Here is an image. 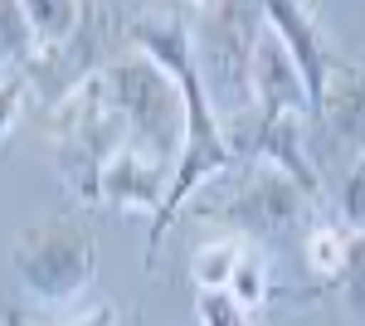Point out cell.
Returning a JSON list of instances; mask_svg holds the SVG:
<instances>
[{
    "label": "cell",
    "instance_id": "11",
    "mask_svg": "<svg viewBox=\"0 0 365 326\" xmlns=\"http://www.w3.org/2000/svg\"><path fill=\"white\" fill-rule=\"evenodd\" d=\"M25 20H29V34H34L39 58H49L78 34L83 5H73V0H25Z\"/></svg>",
    "mask_w": 365,
    "mask_h": 326
},
{
    "label": "cell",
    "instance_id": "17",
    "mask_svg": "<svg viewBox=\"0 0 365 326\" xmlns=\"http://www.w3.org/2000/svg\"><path fill=\"white\" fill-rule=\"evenodd\" d=\"M25 93H29V73H5L0 78V146H5V136L15 132V122H20Z\"/></svg>",
    "mask_w": 365,
    "mask_h": 326
},
{
    "label": "cell",
    "instance_id": "7",
    "mask_svg": "<svg viewBox=\"0 0 365 326\" xmlns=\"http://www.w3.org/2000/svg\"><path fill=\"white\" fill-rule=\"evenodd\" d=\"M166 185H170V161L141 151L137 141H127L113 161L103 165V180H98V200L113 205L122 215H161L166 205Z\"/></svg>",
    "mask_w": 365,
    "mask_h": 326
},
{
    "label": "cell",
    "instance_id": "20",
    "mask_svg": "<svg viewBox=\"0 0 365 326\" xmlns=\"http://www.w3.org/2000/svg\"><path fill=\"white\" fill-rule=\"evenodd\" d=\"M0 326H34V322H29L25 312H15V307H10V312H5V317H0Z\"/></svg>",
    "mask_w": 365,
    "mask_h": 326
},
{
    "label": "cell",
    "instance_id": "8",
    "mask_svg": "<svg viewBox=\"0 0 365 326\" xmlns=\"http://www.w3.org/2000/svg\"><path fill=\"white\" fill-rule=\"evenodd\" d=\"M322 132L327 151L346 161V170L365 156V68L361 63H346L336 58V73L327 83V103H322V117L307 122Z\"/></svg>",
    "mask_w": 365,
    "mask_h": 326
},
{
    "label": "cell",
    "instance_id": "3",
    "mask_svg": "<svg viewBox=\"0 0 365 326\" xmlns=\"http://www.w3.org/2000/svg\"><path fill=\"white\" fill-rule=\"evenodd\" d=\"M195 34V68L220 122L253 117V44L263 34V5H185Z\"/></svg>",
    "mask_w": 365,
    "mask_h": 326
},
{
    "label": "cell",
    "instance_id": "16",
    "mask_svg": "<svg viewBox=\"0 0 365 326\" xmlns=\"http://www.w3.org/2000/svg\"><path fill=\"white\" fill-rule=\"evenodd\" d=\"M341 224L365 234V156L346 170V185H341Z\"/></svg>",
    "mask_w": 365,
    "mask_h": 326
},
{
    "label": "cell",
    "instance_id": "14",
    "mask_svg": "<svg viewBox=\"0 0 365 326\" xmlns=\"http://www.w3.org/2000/svg\"><path fill=\"white\" fill-rule=\"evenodd\" d=\"M225 292L239 302L244 312H258V307L273 302V272H268V258H263L253 244H244V258H239V268H234Z\"/></svg>",
    "mask_w": 365,
    "mask_h": 326
},
{
    "label": "cell",
    "instance_id": "6",
    "mask_svg": "<svg viewBox=\"0 0 365 326\" xmlns=\"http://www.w3.org/2000/svg\"><path fill=\"white\" fill-rule=\"evenodd\" d=\"M263 20L297 63V78H302V93H307V122H317L322 103H327V83L336 73V54L327 44V29L317 20V10L292 5V0H273V5H263Z\"/></svg>",
    "mask_w": 365,
    "mask_h": 326
},
{
    "label": "cell",
    "instance_id": "15",
    "mask_svg": "<svg viewBox=\"0 0 365 326\" xmlns=\"http://www.w3.org/2000/svg\"><path fill=\"white\" fill-rule=\"evenodd\" d=\"M195 312H200V326H253L249 312L229 292H195Z\"/></svg>",
    "mask_w": 365,
    "mask_h": 326
},
{
    "label": "cell",
    "instance_id": "12",
    "mask_svg": "<svg viewBox=\"0 0 365 326\" xmlns=\"http://www.w3.org/2000/svg\"><path fill=\"white\" fill-rule=\"evenodd\" d=\"M34 34H29L25 5L20 0H0V78L5 73H29L34 68Z\"/></svg>",
    "mask_w": 365,
    "mask_h": 326
},
{
    "label": "cell",
    "instance_id": "9",
    "mask_svg": "<svg viewBox=\"0 0 365 326\" xmlns=\"http://www.w3.org/2000/svg\"><path fill=\"white\" fill-rule=\"evenodd\" d=\"M253 112H258V122L307 117V93L297 78V63L282 49V39L268 29V20H263V34L253 44Z\"/></svg>",
    "mask_w": 365,
    "mask_h": 326
},
{
    "label": "cell",
    "instance_id": "4",
    "mask_svg": "<svg viewBox=\"0 0 365 326\" xmlns=\"http://www.w3.org/2000/svg\"><path fill=\"white\" fill-rule=\"evenodd\" d=\"M98 88L103 103L117 122L127 127V136L137 141L141 151L175 161L180 141H185V103L180 88L161 63H151L146 54H117L108 68H98Z\"/></svg>",
    "mask_w": 365,
    "mask_h": 326
},
{
    "label": "cell",
    "instance_id": "13",
    "mask_svg": "<svg viewBox=\"0 0 365 326\" xmlns=\"http://www.w3.org/2000/svg\"><path fill=\"white\" fill-rule=\"evenodd\" d=\"M239 258H244V239H210V244L195 248V258H190V277H195L200 292H225L234 268H239Z\"/></svg>",
    "mask_w": 365,
    "mask_h": 326
},
{
    "label": "cell",
    "instance_id": "2",
    "mask_svg": "<svg viewBox=\"0 0 365 326\" xmlns=\"http://www.w3.org/2000/svg\"><path fill=\"white\" fill-rule=\"evenodd\" d=\"M185 215L225 224V229H234V239L249 244V239H282V234L307 229L317 219V200L292 175H282L278 165L234 161L220 180H210L185 205Z\"/></svg>",
    "mask_w": 365,
    "mask_h": 326
},
{
    "label": "cell",
    "instance_id": "10",
    "mask_svg": "<svg viewBox=\"0 0 365 326\" xmlns=\"http://www.w3.org/2000/svg\"><path fill=\"white\" fill-rule=\"evenodd\" d=\"M351 239H356V229H346L341 219H312L307 224V234H302V258H307V272L322 287H341V282H346Z\"/></svg>",
    "mask_w": 365,
    "mask_h": 326
},
{
    "label": "cell",
    "instance_id": "19",
    "mask_svg": "<svg viewBox=\"0 0 365 326\" xmlns=\"http://www.w3.org/2000/svg\"><path fill=\"white\" fill-rule=\"evenodd\" d=\"M78 326H117V312L108 307V302H103V307H93V317H83Z\"/></svg>",
    "mask_w": 365,
    "mask_h": 326
},
{
    "label": "cell",
    "instance_id": "18",
    "mask_svg": "<svg viewBox=\"0 0 365 326\" xmlns=\"http://www.w3.org/2000/svg\"><path fill=\"white\" fill-rule=\"evenodd\" d=\"M341 292L351 302V312L365 317V234L351 239V263H346V282H341Z\"/></svg>",
    "mask_w": 365,
    "mask_h": 326
},
{
    "label": "cell",
    "instance_id": "1",
    "mask_svg": "<svg viewBox=\"0 0 365 326\" xmlns=\"http://www.w3.org/2000/svg\"><path fill=\"white\" fill-rule=\"evenodd\" d=\"M127 39L137 44V54H146L151 63H161L175 88H180V103H185V141H180V156L170 165V185H166V205L161 215L151 219V234H146V272L156 268V253L170 234V219L185 215V205L195 200L210 180H220L234 151H229L225 122L205 93V78L195 68V34H190V10L185 5H170V10H132L127 20Z\"/></svg>",
    "mask_w": 365,
    "mask_h": 326
},
{
    "label": "cell",
    "instance_id": "5",
    "mask_svg": "<svg viewBox=\"0 0 365 326\" xmlns=\"http://www.w3.org/2000/svg\"><path fill=\"white\" fill-rule=\"evenodd\" d=\"M98 268V244L88 234V224L58 215L49 224H34L15 244V272L20 287L39 302H73L88 292Z\"/></svg>",
    "mask_w": 365,
    "mask_h": 326
}]
</instances>
